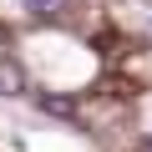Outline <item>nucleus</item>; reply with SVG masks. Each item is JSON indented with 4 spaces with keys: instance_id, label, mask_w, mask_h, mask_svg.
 I'll return each mask as SVG.
<instances>
[{
    "instance_id": "2",
    "label": "nucleus",
    "mask_w": 152,
    "mask_h": 152,
    "mask_svg": "<svg viewBox=\"0 0 152 152\" xmlns=\"http://www.w3.org/2000/svg\"><path fill=\"white\" fill-rule=\"evenodd\" d=\"M41 107H46V112H56V117H71V112H76L66 96H41Z\"/></svg>"
},
{
    "instance_id": "4",
    "label": "nucleus",
    "mask_w": 152,
    "mask_h": 152,
    "mask_svg": "<svg viewBox=\"0 0 152 152\" xmlns=\"http://www.w3.org/2000/svg\"><path fill=\"white\" fill-rule=\"evenodd\" d=\"M137 152H152V137H147V142H142V147H137Z\"/></svg>"
},
{
    "instance_id": "1",
    "label": "nucleus",
    "mask_w": 152,
    "mask_h": 152,
    "mask_svg": "<svg viewBox=\"0 0 152 152\" xmlns=\"http://www.w3.org/2000/svg\"><path fill=\"white\" fill-rule=\"evenodd\" d=\"M26 91V71L15 61H0V96H20Z\"/></svg>"
},
{
    "instance_id": "3",
    "label": "nucleus",
    "mask_w": 152,
    "mask_h": 152,
    "mask_svg": "<svg viewBox=\"0 0 152 152\" xmlns=\"http://www.w3.org/2000/svg\"><path fill=\"white\" fill-rule=\"evenodd\" d=\"M26 5H31V10H56L61 0H26Z\"/></svg>"
}]
</instances>
